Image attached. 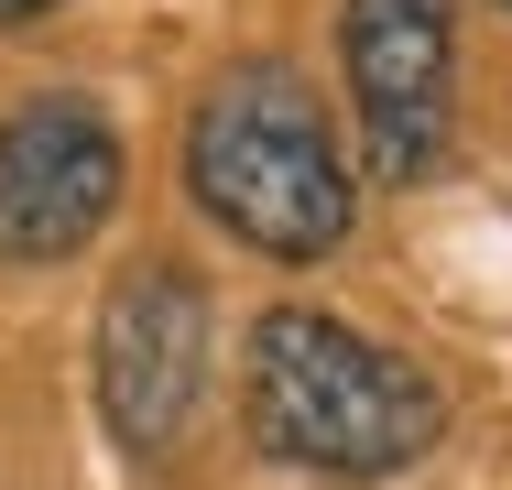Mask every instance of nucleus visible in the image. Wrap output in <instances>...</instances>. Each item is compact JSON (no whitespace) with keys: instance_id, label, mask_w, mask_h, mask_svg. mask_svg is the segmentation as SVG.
I'll return each instance as SVG.
<instances>
[{"instance_id":"f257e3e1","label":"nucleus","mask_w":512,"mask_h":490,"mask_svg":"<svg viewBox=\"0 0 512 490\" xmlns=\"http://www.w3.org/2000/svg\"><path fill=\"white\" fill-rule=\"evenodd\" d=\"M447 403L414 371L404 349L338 327V316H262L251 327V436L284 458V469H316V480H393L436 447Z\"/></svg>"},{"instance_id":"f03ea898","label":"nucleus","mask_w":512,"mask_h":490,"mask_svg":"<svg viewBox=\"0 0 512 490\" xmlns=\"http://www.w3.org/2000/svg\"><path fill=\"white\" fill-rule=\"evenodd\" d=\"M186 186H197V207L229 240H251L273 262H327L349 240V218H360L338 131H327V109H316V88L295 66H229L197 98Z\"/></svg>"},{"instance_id":"7ed1b4c3","label":"nucleus","mask_w":512,"mask_h":490,"mask_svg":"<svg viewBox=\"0 0 512 490\" xmlns=\"http://www.w3.org/2000/svg\"><path fill=\"white\" fill-rule=\"evenodd\" d=\"M207 284L186 262H131L99 305V414L131 458H175L207 403Z\"/></svg>"},{"instance_id":"20e7f679","label":"nucleus","mask_w":512,"mask_h":490,"mask_svg":"<svg viewBox=\"0 0 512 490\" xmlns=\"http://www.w3.org/2000/svg\"><path fill=\"white\" fill-rule=\"evenodd\" d=\"M338 55H349V109H360L371 175L414 186L447 153V109H458V22H447V0H349L338 11Z\"/></svg>"},{"instance_id":"39448f33","label":"nucleus","mask_w":512,"mask_h":490,"mask_svg":"<svg viewBox=\"0 0 512 490\" xmlns=\"http://www.w3.org/2000/svg\"><path fill=\"white\" fill-rule=\"evenodd\" d=\"M120 207V131L88 98H22L0 120V262H66Z\"/></svg>"},{"instance_id":"423d86ee","label":"nucleus","mask_w":512,"mask_h":490,"mask_svg":"<svg viewBox=\"0 0 512 490\" xmlns=\"http://www.w3.org/2000/svg\"><path fill=\"white\" fill-rule=\"evenodd\" d=\"M33 11H55V0H0V22H33Z\"/></svg>"},{"instance_id":"0eeeda50","label":"nucleus","mask_w":512,"mask_h":490,"mask_svg":"<svg viewBox=\"0 0 512 490\" xmlns=\"http://www.w3.org/2000/svg\"><path fill=\"white\" fill-rule=\"evenodd\" d=\"M502 11H512V0H502Z\"/></svg>"}]
</instances>
